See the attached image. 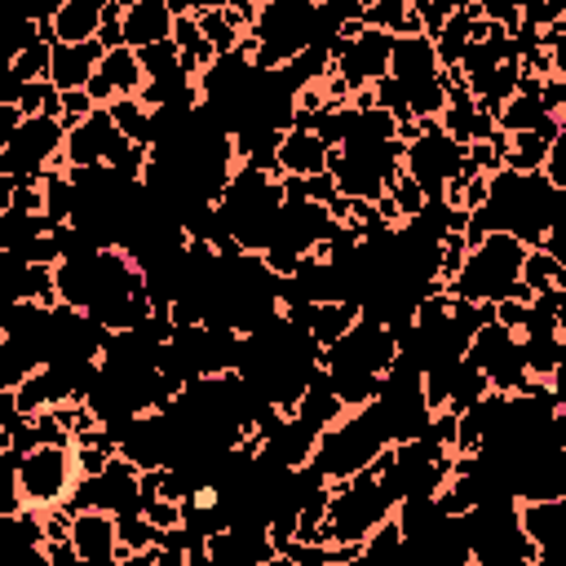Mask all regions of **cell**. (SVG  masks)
Instances as JSON below:
<instances>
[{"label": "cell", "mask_w": 566, "mask_h": 566, "mask_svg": "<svg viewBox=\"0 0 566 566\" xmlns=\"http://www.w3.org/2000/svg\"><path fill=\"white\" fill-rule=\"evenodd\" d=\"M44 548H49V562L53 566H84V557H80V548L71 539H57V544H44Z\"/></svg>", "instance_id": "83f0119b"}, {"label": "cell", "mask_w": 566, "mask_h": 566, "mask_svg": "<svg viewBox=\"0 0 566 566\" xmlns=\"http://www.w3.org/2000/svg\"><path fill=\"white\" fill-rule=\"evenodd\" d=\"M557 340L566 345V301H562V310H557Z\"/></svg>", "instance_id": "4dcf8cb0"}, {"label": "cell", "mask_w": 566, "mask_h": 566, "mask_svg": "<svg viewBox=\"0 0 566 566\" xmlns=\"http://www.w3.org/2000/svg\"><path fill=\"white\" fill-rule=\"evenodd\" d=\"M44 363L35 358V349H27L13 336H0V389H18L27 376H35Z\"/></svg>", "instance_id": "4fadbf2b"}, {"label": "cell", "mask_w": 566, "mask_h": 566, "mask_svg": "<svg viewBox=\"0 0 566 566\" xmlns=\"http://www.w3.org/2000/svg\"><path fill=\"white\" fill-rule=\"evenodd\" d=\"M548 389H553V402H557V411L566 407V358L553 367V376H548Z\"/></svg>", "instance_id": "f1b7e54d"}, {"label": "cell", "mask_w": 566, "mask_h": 566, "mask_svg": "<svg viewBox=\"0 0 566 566\" xmlns=\"http://www.w3.org/2000/svg\"><path fill=\"white\" fill-rule=\"evenodd\" d=\"M71 544L80 548L84 566H115L119 562V531H115V513H75L71 522Z\"/></svg>", "instance_id": "7a4b0ae2"}, {"label": "cell", "mask_w": 566, "mask_h": 566, "mask_svg": "<svg viewBox=\"0 0 566 566\" xmlns=\"http://www.w3.org/2000/svg\"><path fill=\"white\" fill-rule=\"evenodd\" d=\"M327 155H332V146L318 133L292 128L279 146V177H318V172H327Z\"/></svg>", "instance_id": "52a82bcc"}, {"label": "cell", "mask_w": 566, "mask_h": 566, "mask_svg": "<svg viewBox=\"0 0 566 566\" xmlns=\"http://www.w3.org/2000/svg\"><path fill=\"white\" fill-rule=\"evenodd\" d=\"M102 75L111 80V88H115L119 97H137V93L146 88L142 57H137L133 49H111V53L102 57Z\"/></svg>", "instance_id": "7c38bea8"}, {"label": "cell", "mask_w": 566, "mask_h": 566, "mask_svg": "<svg viewBox=\"0 0 566 566\" xmlns=\"http://www.w3.org/2000/svg\"><path fill=\"white\" fill-rule=\"evenodd\" d=\"M265 566H292V562H287V557H270Z\"/></svg>", "instance_id": "1f68e13d"}, {"label": "cell", "mask_w": 566, "mask_h": 566, "mask_svg": "<svg viewBox=\"0 0 566 566\" xmlns=\"http://www.w3.org/2000/svg\"><path fill=\"white\" fill-rule=\"evenodd\" d=\"M526 318H531V301H517V296L495 301V323H500L504 332L522 336V332H526Z\"/></svg>", "instance_id": "44dd1931"}, {"label": "cell", "mask_w": 566, "mask_h": 566, "mask_svg": "<svg viewBox=\"0 0 566 566\" xmlns=\"http://www.w3.org/2000/svg\"><path fill=\"white\" fill-rule=\"evenodd\" d=\"M111 460H115L111 451H97V447H75V473H80V478H102Z\"/></svg>", "instance_id": "484cf974"}, {"label": "cell", "mask_w": 566, "mask_h": 566, "mask_svg": "<svg viewBox=\"0 0 566 566\" xmlns=\"http://www.w3.org/2000/svg\"><path fill=\"white\" fill-rule=\"evenodd\" d=\"M394 203H398V212H402V221H416L420 212H424V203H429V195H424V186L402 168L394 181H389V190H385Z\"/></svg>", "instance_id": "9a60e30c"}, {"label": "cell", "mask_w": 566, "mask_h": 566, "mask_svg": "<svg viewBox=\"0 0 566 566\" xmlns=\"http://www.w3.org/2000/svg\"><path fill=\"white\" fill-rule=\"evenodd\" d=\"M18 482H22L27 509H53V504H62L71 495V486L80 482V473H75V447H35L31 455H22Z\"/></svg>", "instance_id": "6da1fadb"}, {"label": "cell", "mask_w": 566, "mask_h": 566, "mask_svg": "<svg viewBox=\"0 0 566 566\" xmlns=\"http://www.w3.org/2000/svg\"><path fill=\"white\" fill-rule=\"evenodd\" d=\"M102 57L106 49L97 40L88 44H53V71H49V84H57L62 93L71 88H88V80L102 71Z\"/></svg>", "instance_id": "277c9868"}, {"label": "cell", "mask_w": 566, "mask_h": 566, "mask_svg": "<svg viewBox=\"0 0 566 566\" xmlns=\"http://www.w3.org/2000/svg\"><path fill=\"white\" fill-rule=\"evenodd\" d=\"M40 522H44V539L57 544V539H71V522L75 513L66 504H53V509H40Z\"/></svg>", "instance_id": "603a6c76"}, {"label": "cell", "mask_w": 566, "mask_h": 566, "mask_svg": "<svg viewBox=\"0 0 566 566\" xmlns=\"http://www.w3.org/2000/svg\"><path fill=\"white\" fill-rule=\"evenodd\" d=\"M53 226H49V217L40 212V217H31V212H0V252H9V256H27V248L35 243V239H44Z\"/></svg>", "instance_id": "9c48e42d"}, {"label": "cell", "mask_w": 566, "mask_h": 566, "mask_svg": "<svg viewBox=\"0 0 566 566\" xmlns=\"http://www.w3.org/2000/svg\"><path fill=\"white\" fill-rule=\"evenodd\" d=\"M345 416H349V407H345V402H340V394L332 389V376L318 367V371L310 376V385H305L301 402H296V420H305L314 433H327V429H336Z\"/></svg>", "instance_id": "5b68a950"}, {"label": "cell", "mask_w": 566, "mask_h": 566, "mask_svg": "<svg viewBox=\"0 0 566 566\" xmlns=\"http://www.w3.org/2000/svg\"><path fill=\"white\" fill-rule=\"evenodd\" d=\"M124 9L128 4H119V0H106L102 4V27H97V44L111 53V49H128L124 44Z\"/></svg>", "instance_id": "e0dca14e"}, {"label": "cell", "mask_w": 566, "mask_h": 566, "mask_svg": "<svg viewBox=\"0 0 566 566\" xmlns=\"http://www.w3.org/2000/svg\"><path fill=\"white\" fill-rule=\"evenodd\" d=\"M482 13H486V22L504 27L509 35L522 27V4H509V0H482Z\"/></svg>", "instance_id": "cb8c5ba5"}, {"label": "cell", "mask_w": 566, "mask_h": 566, "mask_svg": "<svg viewBox=\"0 0 566 566\" xmlns=\"http://www.w3.org/2000/svg\"><path fill=\"white\" fill-rule=\"evenodd\" d=\"M115 531H119V548H128V553H146L159 544V531L146 522V513H119Z\"/></svg>", "instance_id": "2e32d148"}, {"label": "cell", "mask_w": 566, "mask_h": 566, "mask_svg": "<svg viewBox=\"0 0 566 566\" xmlns=\"http://www.w3.org/2000/svg\"><path fill=\"white\" fill-rule=\"evenodd\" d=\"M142 513H146V522H150L159 535H164V531H177V526H186V509H181L177 500H150Z\"/></svg>", "instance_id": "ffe728a7"}, {"label": "cell", "mask_w": 566, "mask_h": 566, "mask_svg": "<svg viewBox=\"0 0 566 566\" xmlns=\"http://www.w3.org/2000/svg\"><path fill=\"white\" fill-rule=\"evenodd\" d=\"M190 13L199 18V31H203V40L226 57V53H234L239 44H243V31L230 22V13H226V4H190Z\"/></svg>", "instance_id": "8fae6325"}, {"label": "cell", "mask_w": 566, "mask_h": 566, "mask_svg": "<svg viewBox=\"0 0 566 566\" xmlns=\"http://www.w3.org/2000/svg\"><path fill=\"white\" fill-rule=\"evenodd\" d=\"M411 9L420 13V22H424V35L433 40V35H438V31L451 22V13H455L460 4H455V0H411Z\"/></svg>", "instance_id": "ac0fdd59"}, {"label": "cell", "mask_w": 566, "mask_h": 566, "mask_svg": "<svg viewBox=\"0 0 566 566\" xmlns=\"http://www.w3.org/2000/svg\"><path fill=\"white\" fill-rule=\"evenodd\" d=\"M389 75L402 80V84H424V80H438L442 66H438V49L429 35H398L394 40V62H389Z\"/></svg>", "instance_id": "8992f818"}, {"label": "cell", "mask_w": 566, "mask_h": 566, "mask_svg": "<svg viewBox=\"0 0 566 566\" xmlns=\"http://www.w3.org/2000/svg\"><path fill=\"white\" fill-rule=\"evenodd\" d=\"M548 155H553V142L544 133H513L509 137V150H504V168L509 172H544L548 168Z\"/></svg>", "instance_id": "30bf717a"}, {"label": "cell", "mask_w": 566, "mask_h": 566, "mask_svg": "<svg viewBox=\"0 0 566 566\" xmlns=\"http://www.w3.org/2000/svg\"><path fill=\"white\" fill-rule=\"evenodd\" d=\"M93 111H102V106L88 97V88H71V93H62V124H66V133H71L75 124L93 119Z\"/></svg>", "instance_id": "d6986e66"}, {"label": "cell", "mask_w": 566, "mask_h": 566, "mask_svg": "<svg viewBox=\"0 0 566 566\" xmlns=\"http://www.w3.org/2000/svg\"><path fill=\"white\" fill-rule=\"evenodd\" d=\"M155 566H190V557L181 548H159V562Z\"/></svg>", "instance_id": "f546056e"}, {"label": "cell", "mask_w": 566, "mask_h": 566, "mask_svg": "<svg viewBox=\"0 0 566 566\" xmlns=\"http://www.w3.org/2000/svg\"><path fill=\"white\" fill-rule=\"evenodd\" d=\"M522 18L531 27H539V31H548L553 22L566 18V0H531V4H522Z\"/></svg>", "instance_id": "7402d4cb"}, {"label": "cell", "mask_w": 566, "mask_h": 566, "mask_svg": "<svg viewBox=\"0 0 566 566\" xmlns=\"http://www.w3.org/2000/svg\"><path fill=\"white\" fill-rule=\"evenodd\" d=\"M102 27V4H84V0H62L53 13V35L57 44H88L97 40Z\"/></svg>", "instance_id": "ba28073f"}, {"label": "cell", "mask_w": 566, "mask_h": 566, "mask_svg": "<svg viewBox=\"0 0 566 566\" xmlns=\"http://www.w3.org/2000/svg\"><path fill=\"white\" fill-rule=\"evenodd\" d=\"M0 566H53L49 548H0Z\"/></svg>", "instance_id": "4316f807"}, {"label": "cell", "mask_w": 566, "mask_h": 566, "mask_svg": "<svg viewBox=\"0 0 566 566\" xmlns=\"http://www.w3.org/2000/svg\"><path fill=\"white\" fill-rule=\"evenodd\" d=\"M305 199H310V203H323V208H332V203L340 199V186H336V177H332V172L305 177Z\"/></svg>", "instance_id": "d4e9b609"}, {"label": "cell", "mask_w": 566, "mask_h": 566, "mask_svg": "<svg viewBox=\"0 0 566 566\" xmlns=\"http://www.w3.org/2000/svg\"><path fill=\"white\" fill-rule=\"evenodd\" d=\"M407 13H411V0H371V4H363V27L398 35Z\"/></svg>", "instance_id": "5bb4252c"}, {"label": "cell", "mask_w": 566, "mask_h": 566, "mask_svg": "<svg viewBox=\"0 0 566 566\" xmlns=\"http://www.w3.org/2000/svg\"><path fill=\"white\" fill-rule=\"evenodd\" d=\"M172 22H177L172 4H164V0H128V9H124V44L133 53H142L150 44H164V40H172Z\"/></svg>", "instance_id": "3957f363"}]
</instances>
